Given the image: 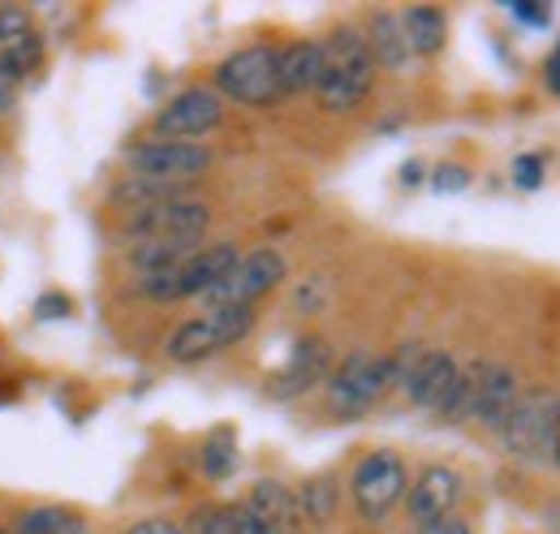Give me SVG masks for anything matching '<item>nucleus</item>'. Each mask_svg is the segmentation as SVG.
Listing matches in <instances>:
<instances>
[{"label": "nucleus", "instance_id": "f257e3e1", "mask_svg": "<svg viewBox=\"0 0 560 534\" xmlns=\"http://www.w3.org/2000/svg\"><path fill=\"white\" fill-rule=\"evenodd\" d=\"M324 44V78L315 86V100L324 113H358L375 86V61H371V48L362 39L358 26H337Z\"/></svg>", "mask_w": 560, "mask_h": 534}, {"label": "nucleus", "instance_id": "f03ea898", "mask_svg": "<svg viewBox=\"0 0 560 534\" xmlns=\"http://www.w3.org/2000/svg\"><path fill=\"white\" fill-rule=\"evenodd\" d=\"M255 320H259L255 306H211L208 315L186 320L182 328H173V336L164 340V358L177 362V367L208 362L215 353L242 345L246 336L255 333Z\"/></svg>", "mask_w": 560, "mask_h": 534}, {"label": "nucleus", "instance_id": "7ed1b4c3", "mask_svg": "<svg viewBox=\"0 0 560 534\" xmlns=\"http://www.w3.org/2000/svg\"><path fill=\"white\" fill-rule=\"evenodd\" d=\"M280 48L277 44H250V48H237L229 53L220 66H215V95L229 100V104H242V108H272L280 104Z\"/></svg>", "mask_w": 560, "mask_h": 534}, {"label": "nucleus", "instance_id": "20e7f679", "mask_svg": "<svg viewBox=\"0 0 560 534\" xmlns=\"http://www.w3.org/2000/svg\"><path fill=\"white\" fill-rule=\"evenodd\" d=\"M242 259L237 242H211L199 246L190 259L173 271L160 276H139V293L151 302H186V298H208L211 289L233 271V264Z\"/></svg>", "mask_w": 560, "mask_h": 534}, {"label": "nucleus", "instance_id": "39448f33", "mask_svg": "<svg viewBox=\"0 0 560 534\" xmlns=\"http://www.w3.org/2000/svg\"><path fill=\"white\" fill-rule=\"evenodd\" d=\"M328 400L341 418L366 414L388 388H397V367L393 353H371V349H353L346 353L332 371H328Z\"/></svg>", "mask_w": 560, "mask_h": 534}, {"label": "nucleus", "instance_id": "423d86ee", "mask_svg": "<svg viewBox=\"0 0 560 534\" xmlns=\"http://www.w3.org/2000/svg\"><path fill=\"white\" fill-rule=\"evenodd\" d=\"M560 397L548 388H526L513 400L509 418L495 427L500 449L517 462H548L552 457V431H557Z\"/></svg>", "mask_w": 560, "mask_h": 534}, {"label": "nucleus", "instance_id": "0eeeda50", "mask_svg": "<svg viewBox=\"0 0 560 534\" xmlns=\"http://www.w3.org/2000/svg\"><path fill=\"white\" fill-rule=\"evenodd\" d=\"M406 491H410V469L393 449L366 453L350 474V496L362 522H384L406 500Z\"/></svg>", "mask_w": 560, "mask_h": 534}, {"label": "nucleus", "instance_id": "6e6552de", "mask_svg": "<svg viewBox=\"0 0 560 534\" xmlns=\"http://www.w3.org/2000/svg\"><path fill=\"white\" fill-rule=\"evenodd\" d=\"M215 164L211 147L203 142H173V138H142L126 151L130 177L147 182H168V186H195Z\"/></svg>", "mask_w": 560, "mask_h": 534}, {"label": "nucleus", "instance_id": "1a4fd4ad", "mask_svg": "<svg viewBox=\"0 0 560 534\" xmlns=\"http://www.w3.org/2000/svg\"><path fill=\"white\" fill-rule=\"evenodd\" d=\"M284 276H289L284 255H280L277 246H259V251L242 255L233 264V271L211 289L203 302H208V311L211 306H255L259 298H268L272 289L284 285Z\"/></svg>", "mask_w": 560, "mask_h": 534}, {"label": "nucleus", "instance_id": "9d476101", "mask_svg": "<svg viewBox=\"0 0 560 534\" xmlns=\"http://www.w3.org/2000/svg\"><path fill=\"white\" fill-rule=\"evenodd\" d=\"M224 126V100L211 86H186L177 91L151 121V138H173V142H199Z\"/></svg>", "mask_w": 560, "mask_h": 534}, {"label": "nucleus", "instance_id": "9b49d317", "mask_svg": "<svg viewBox=\"0 0 560 534\" xmlns=\"http://www.w3.org/2000/svg\"><path fill=\"white\" fill-rule=\"evenodd\" d=\"M211 229V207L203 199H168L155 207H142L126 220V237L135 242H155V237H203Z\"/></svg>", "mask_w": 560, "mask_h": 534}, {"label": "nucleus", "instance_id": "f8f14e48", "mask_svg": "<svg viewBox=\"0 0 560 534\" xmlns=\"http://www.w3.org/2000/svg\"><path fill=\"white\" fill-rule=\"evenodd\" d=\"M457 375H462V362H457L448 349H422L419 358H415V367L401 375L397 388L410 397V405H419L427 414L444 418L448 397H453V388H457Z\"/></svg>", "mask_w": 560, "mask_h": 534}, {"label": "nucleus", "instance_id": "ddd939ff", "mask_svg": "<svg viewBox=\"0 0 560 534\" xmlns=\"http://www.w3.org/2000/svg\"><path fill=\"white\" fill-rule=\"evenodd\" d=\"M470 367H475V393H470V418L466 422H479V427L495 431L509 418L513 400L522 397L517 371L504 367V362H491V358H475Z\"/></svg>", "mask_w": 560, "mask_h": 534}, {"label": "nucleus", "instance_id": "4468645a", "mask_svg": "<svg viewBox=\"0 0 560 534\" xmlns=\"http://www.w3.org/2000/svg\"><path fill=\"white\" fill-rule=\"evenodd\" d=\"M328 371H332V349H328V340H324V336H302V340H293V349H289L284 367L272 375L268 393L277 400H293V397H302V393H311L315 384H324Z\"/></svg>", "mask_w": 560, "mask_h": 534}, {"label": "nucleus", "instance_id": "2eb2a0df", "mask_svg": "<svg viewBox=\"0 0 560 534\" xmlns=\"http://www.w3.org/2000/svg\"><path fill=\"white\" fill-rule=\"evenodd\" d=\"M457 504H462V474L453 466H427L419 478H410L406 513L415 526L457 513Z\"/></svg>", "mask_w": 560, "mask_h": 534}, {"label": "nucleus", "instance_id": "dca6fc26", "mask_svg": "<svg viewBox=\"0 0 560 534\" xmlns=\"http://www.w3.org/2000/svg\"><path fill=\"white\" fill-rule=\"evenodd\" d=\"M362 39H366V48H371L375 69H388V73H406V69H410V44H406V31H401V13L375 9V13L366 18Z\"/></svg>", "mask_w": 560, "mask_h": 534}, {"label": "nucleus", "instance_id": "f3484780", "mask_svg": "<svg viewBox=\"0 0 560 534\" xmlns=\"http://www.w3.org/2000/svg\"><path fill=\"white\" fill-rule=\"evenodd\" d=\"M242 504H246L255 518H264L277 534H302L298 496H293V487H289V483H280V478H259Z\"/></svg>", "mask_w": 560, "mask_h": 534}, {"label": "nucleus", "instance_id": "a211bd4d", "mask_svg": "<svg viewBox=\"0 0 560 534\" xmlns=\"http://www.w3.org/2000/svg\"><path fill=\"white\" fill-rule=\"evenodd\" d=\"M280 95H315L324 78V44L319 39H298L280 48Z\"/></svg>", "mask_w": 560, "mask_h": 534}, {"label": "nucleus", "instance_id": "6ab92c4d", "mask_svg": "<svg viewBox=\"0 0 560 534\" xmlns=\"http://www.w3.org/2000/svg\"><path fill=\"white\" fill-rule=\"evenodd\" d=\"M203 246V237H155V242H135L130 246V267L139 276H160L182 267L195 251Z\"/></svg>", "mask_w": 560, "mask_h": 534}, {"label": "nucleus", "instance_id": "aec40b11", "mask_svg": "<svg viewBox=\"0 0 560 534\" xmlns=\"http://www.w3.org/2000/svg\"><path fill=\"white\" fill-rule=\"evenodd\" d=\"M293 496H298L302 531H328V526H332L337 504H341V487H337L332 474H315V478H306Z\"/></svg>", "mask_w": 560, "mask_h": 534}, {"label": "nucleus", "instance_id": "412c9836", "mask_svg": "<svg viewBox=\"0 0 560 534\" xmlns=\"http://www.w3.org/2000/svg\"><path fill=\"white\" fill-rule=\"evenodd\" d=\"M401 31L410 44V57H435L448 39V18L435 4H415V9H401Z\"/></svg>", "mask_w": 560, "mask_h": 534}, {"label": "nucleus", "instance_id": "4be33fe9", "mask_svg": "<svg viewBox=\"0 0 560 534\" xmlns=\"http://www.w3.org/2000/svg\"><path fill=\"white\" fill-rule=\"evenodd\" d=\"M13 534H86V518L66 504H35L13 518Z\"/></svg>", "mask_w": 560, "mask_h": 534}, {"label": "nucleus", "instance_id": "5701e85b", "mask_svg": "<svg viewBox=\"0 0 560 534\" xmlns=\"http://www.w3.org/2000/svg\"><path fill=\"white\" fill-rule=\"evenodd\" d=\"M39 66H44V39H39V31H31L13 48H0V82L13 86V91H18V82H26Z\"/></svg>", "mask_w": 560, "mask_h": 534}, {"label": "nucleus", "instance_id": "b1692460", "mask_svg": "<svg viewBox=\"0 0 560 534\" xmlns=\"http://www.w3.org/2000/svg\"><path fill=\"white\" fill-rule=\"evenodd\" d=\"M237 469V440L233 431H215L203 444V474L208 478H229Z\"/></svg>", "mask_w": 560, "mask_h": 534}, {"label": "nucleus", "instance_id": "393cba45", "mask_svg": "<svg viewBox=\"0 0 560 534\" xmlns=\"http://www.w3.org/2000/svg\"><path fill=\"white\" fill-rule=\"evenodd\" d=\"M31 31H35V22H31V9H22V4H0V48H13V44H22Z\"/></svg>", "mask_w": 560, "mask_h": 534}, {"label": "nucleus", "instance_id": "a878e982", "mask_svg": "<svg viewBox=\"0 0 560 534\" xmlns=\"http://www.w3.org/2000/svg\"><path fill=\"white\" fill-rule=\"evenodd\" d=\"M544 173H548V155H539V151H526L513 160V186L517 190H539Z\"/></svg>", "mask_w": 560, "mask_h": 534}, {"label": "nucleus", "instance_id": "bb28decb", "mask_svg": "<svg viewBox=\"0 0 560 534\" xmlns=\"http://www.w3.org/2000/svg\"><path fill=\"white\" fill-rule=\"evenodd\" d=\"M186 534H233L229 504H208V509H195V513H190V531H186Z\"/></svg>", "mask_w": 560, "mask_h": 534}, {"label": "nucleus", "instance_id": "cd10ccee", "mask_svg": "<svg viewBox=\"0 0 560 534\" xmlns=\"http://www.w3.org/2000/svg\"><path fill=\"white\" fill-rule=\"evenodd\" d=\"M427 182L440 195H462V190H470V169L466 164H440V169H431Z\"/></svg>", "mask_w": 560, "mask_h": 534}, {"label": "nucleus", "instance_id": "c85d7f7f", "mask_svg": "<svg viewBox=\"0 0 560 534\" xmlns=\"http://www.w3.org/2000/svg\"><path fill=\"white\" fill-rule=\"evenodd\" d=\"M324 302H328V285H324L319 276H306V280L298 285V293H293V306H298L302 315H315Z\"/></svg>", "mask_w": 560, "mask_h": 534}, {"label": "nucleus", "instance_id": "c756f323", "mask_svg": "<svg viewBox=\"0 0 560 534\" xmlns=\"http://www.w3.org/2000/svg\"><path fill=\"white\" fill-rule=\"evenodd\" d=\"M229 518H233V534H277L264 518H255L246 504H229Z\"/></svg>", "mask_w": 560, "mask_h": 534}, {"label": "nucleus", "instance_id": "7c9ffc66", "mask_svg": "<svg viewBox=\"0 0 560 534\" xmlns=\"http://www.w3.org/2000/svg\"><path fill=\"white\" fill-rule=\"evenodd\" d=\"M415 534H475L470 531V522L466 518H457V513H448V518H435V522H422Z\"/></svg>", "mask_w": 560, "mask_h": 534}, {"label": "nucleus", "instance_id": "2f4dec72", "mask_svg": "<svg viewBox=\"0 0 560 534\" xmlns=\"http://www.w3.org/2000/svg\"><path fill=\"white\" fill-rule=\"evenodd\" d=\"M509 13L522 18V22H535V26H548L552 22V9L548 4H509Z\"/></svg>", "mask_w": 560, "mask_h": 534}, {"label": "nucleus", "instance_id": "473e14b6", "mask_svg": "<svg viewBox=\"0 0 560 534\" xmlns=\"http://www.w3.org/2000/svg\"><path fill=\"white\" fill-rule=\"evenodd\" d=\"M126 534H186L177 522H168V518H142V522H135Z\"/></svg>", "mask_w": 560, "mask_h": 534}, {"label": "nucleus", "instance_id": "72a5a7b5", "mask_svg": "<svg viewBox=\"0 0 560 534\" xmlns=\"http://www.w3.org/2000/svg\"><path fill=\"white\" fill-rule=\"evenodd\" d=\"M544 78H548V91H557L560 95V48L548 57V66H544Z\"/></svg>", "mask_w": 560, "mask_h": 534}, {"label": "nucleus", "instance_id": "f704fd0d", "mask_svg": "<svg viewBox=\"0 0 560 534\" xmlns=\"http://www.w3.org/2000/svg\"><path fill=\"white\" fill-rule=\"evenodd\" d=\"M13 108H18V91H13V86H4V82H0V117H9V113H13Z\"/></svg>", "mask_w": 560, "mask_h": 534}, {"label": "nucleus", "instance_id": "c9c22d12", "mask_svg": "<svg viewBox=\"0 0 560 534\" xmlns=\"http://www.w3.org/2000/svg\"><path fill=\"white\" fill-rule=\"evenodd\" d=\"M401 182H406V186H419V182H422V164H415V160H410V164L401 169Z\"/></svg>", "mask_w": 560, "mask_h": 534}, {"label": "nucleus", "instance_id": "e433bc0d", "mask_svg": "<svg viewBox=\"0 0 560 534\" xmlns=\"http://www.w3.org/2000/svg\"><path fill=\"white\" fill-rule=\"evenodd\" d=\"M548 462L560 469V405H557V431H552V457Z\"/></svg>", "mask_w": 560, "mask_h": 534}, {"label": "nucleus", "instance_id": "4c0bfd02", "mask_svg": "<svg viewBox=\"0 0 560 534\" xmlns=\"http://www.w3.org/2000/svg\"><path fill=\"white\" fill-rule=\"evenodd\" d=\"M548 526H552V534H560V500L548 509Z\"/></svg>", "mask_w": 560, "mask_h": 534}]
</instances>
